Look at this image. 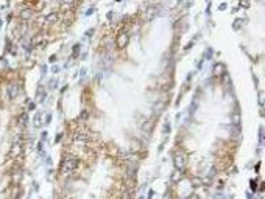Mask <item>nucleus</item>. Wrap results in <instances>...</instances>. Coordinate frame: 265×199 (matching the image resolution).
Returning <instances> with one entry per match:
<instances>
[{"label": "nucleus", "instance_id": "obj_2", "mask_svg": "<svg viewBox=\"0 0 265 199\" xmlns=\"http://www.w3.org/2000/svg\"><path fill=\"white\" fill-rule=\"evenodd\" d=\"M173 163H175V166H176L179 171H183L184 166H186V163H187V156H186L184 153H176L175 157H173Z\"/></svg>", "mask_w": 265, "mask_h": 199}, {"label": "nucleus", "instance_id": "obj_26", "mask_svg": "<svg viewBox=\"0 0 265 199\" xmlns=\"http://www.w3.org/2000/svg\"><path fill=\"white\" fill-rule=\"evenodd\" d=\"M34 107H36V104H34V103H30V104H28V111H33Z\"/></svg>", "mask_w": 265, "mask_h": 199}, {"label": "nucleus", "instance_id": "obj_8", "mask_svg": "<svg viewBox=\"0 0 265 199\" xmlns=\"http://www.w3.org/2000/svg\"><path fill=\"white\" fill-rule=\"evenodd\" d=\"M231 135L234 140H239L240 137H242V131H240V126H232L231 128Z\"/></svg>", "mask_w": 265, "mask_h": 199}, {"label": "nucleus", "instance_id": "obj_16", "mask_svg": "<svg viewBox=\"0 0 265 199\" xmlns=\"http://www.w3.org/2000/svg\"><path fill=\"white\" fill-rule=\"evenodd\" d=\"M178 179H181V174H179V173L176 171V173H173V176H172V181H173V182H176Z\"/></svg>", "mask_w": 265, "mask_h": 199}, {"label": "nucleus", "instance_id": "obj_17", "mask_svg": "<svg viewBox=\"0 0 265 199\" xmlns=\"http://www.w3.org/2000/svg\"><path fill=\"white\" fill-rule=\"evenodd\" d=\"M143 129H145V131H147V132H148V131H150V129H151V121H147V123H145V124H143Z\"/></svg>", "mask_w": 265, "mask_h": 199}, {"label": "nucleus", "instance_id": "obj_5", "mask_svg": "<svg viewBox=\"0 0 265 199\" xmlns=\"http://www.w3.org/2000/svg\"><path fill=\"white\" fill-rule=\"evenodd\" d=\"M165 107V98H159L155 103V114H161Z\"/></svg>", "mask_w": 265, "mask_h": 199}, {"label": "nucleus", "instance_id": "obj_7", "mask_svg": "<svg viewBox=\"0 0 265 199\" xmlns=\"http://www.w3.org/2000/svg\"><path fill=\"white\" fill-rule=\"evenodd\" d=\"M156 11H158V10H156L155 6H150V8L145 11V14H143V19H145V20H151V19L156 16Z\"/></svg>", "mask_w": 265, "mask_h": 199}, {"label": "nucleus", "instance_id": "obj_15", "mask_svg": "<svg viewBox=\"0 0 265 199\" xmlns=\"http://www.w3.org/2000/svg\"><path fill=\"white\" fill-rule=\"evenodd\" d=\"M19 121H20V126H25V124H27V114H23Z\"/></svg>", "mask_w": 265, "mask_h": 199}, {"label": "nucleus", "instance_id": "obj_21", "mask_svg": "<svg viewBox=\"0 0 265 199\" xmlns=\"http://www.w3.org/2000/svg\"><path fill=\"white\" fill-rule=\"evenodd\" d=\"M78 50H80V44H77V45L74 47V58L78 55Z\"/></svg>", "mask_w": 265, "mask_h": 199}, {"label": "nucleus", "instance_id": "obj_3", "mask_svg": "<svg viewBox=\"0 0 265 199\" xmlns=\"http://www.w3.org/2000/svg\"><path fill=\"white\" fill-rule=\"evenodd\" d=\"M128 42H130L128 33H120V34L117 36V47H118V48H125V47L128 45Z\"/></svg>", "mask_w": 265, "mask_h": 199}, {"label": "nucleus", "instance_id": "obj_9", "mask_svg": "<svg viewBox=\"0 0 265 199\" xmlns=\"http://www.w3.org/2000/svg\"><path fill=\"white\" fill-rule=\"evenodd\" d=\"M231 120H232V126H240V114H239L237 111H234V112H232Z\"/></svg>", "mask_w": 265, "mask_h": 199}, {"label": "nucleus", "instance_id": "obj_22", "mask_svg": "<svg viewBox=\"0 0 265 199\" xmlns=\"http://www.w3.org/2000/svg\"><path fill=\"white\" fill-rule=\"evenodd\" d=\"M87 115H89V114H87V111H83V112H81V115H80V118H81V120H86V118H87Z\"/></svg>", "mask_w": 265, "mask_h": 199}, {"label": "nucleus", "instance_id": "obj_25", "mask_svg": "<svg viewBox=\"0 0 265 199\" xmlns=\"http://www.w3.org/2000/svg\"><path fill=\"white\" fill-rule=\"evenodd\" d=\"M164 132H170V126H168V123L164 126Z\"/></svg>", "mask_w": 265, "mask_h": 199}, {"label": "nucleus", "instance_id": "obj_29", "mask_svg": "<svg viewBox=\"0 0 265 199\" xmlns=\"http://www.w3.org/2000/svg\"><path fill=\"white\" fill-rule=\"evenodd\" d=\"M90 34H94V30H87L86 31V36H90Z\"/></svg>", "mask_w": 265, "mask_h": 199}, {"label": "nucleus", "instance_id": "obj_27", "mask_svg": "<svg viewBox=\"0 0 265 199\" xmlns=\"http://www.w3.org/2000/svg\"><path fill=\"white\" fill-rule=\"evenodd\" d=\"M194 42H195V41H190V42H189V44L186 45V50H189V48H190L192 45H194Z\"/></svg>", "mask_w": 265, "mask_h": 199}, {"label": "nucleus", "instance_id": "obj_10", "mask_svg": "<svg viewBox=\"0 0 265 199\" xmlns=\"http://www.w3.org/2000/svg\"><path fill=\"white\" fill-rule=\"evenodd\" d=\"M41 121H42V115H41V112H36L34 117H33V126L34 128H39L41 126Z\"/></svg>", "mask_w": 265, "mask_h": 199}, {"label": "nucleus", "instance_id": "obj_4", "mask_svg": "<svg viewBox=\"0 0 265 199\" xmlns=\"http://www.w3.org/2000/svg\"><path fill=\"white\" fill-rule=\"evenodd\" d=\"M17 95H19V86H17L16 83H11V84L8 86V96H10L11 99H14Z\"/></svg>", "mask_w": 265, "mask_h": 199}, {"label": "nucleus", "instance_id": "obj_11", "mask_svg": "<svg viewBox=\"0 0 265 199\" xmlns=\"http://www.w3.org/2000/svg\"><path fill=\"white\" fill-rule=\"evenodd\" d=\"M22 151V145L17 143V145H13V151H11V156H16V154H20Z\"/></svg>", "mask_w": 265, "mask_h": 199}, {"label": "nucleus", "instance_id": "obj_20", "mask_svg": "<svg viewBox=\"0 0 265 199\" xmlns=\"http://www.w3.org/2000/svg\"><path fill=\"white\" fill-rule=\"evenodd\" d=\"M259 140H260V143L263 142V128L259 129Z\"/></svg>", "mask_w": 265, "mask_h": 199}, {"label": "nucleus", "instance_id": "obj_14", "mask_svg": "<svg viewBox=\"0 0 265 199\" xmlns=\"http://www.w3.org/2000/svg\"><path fill=\"white\" fill-rule=\"evenodd\" d=\"M44 98H45V92H42V93H41V90H38V101H39V103H42V101H44Z\"/></svg>", "mask_w": 265, "mask_h": 199}, {"label": "nucleus", "instance_id": "obj_19", "mask_svg": "<svg viewBox=\"0 0 265 199\" xmlns=\"http://www.w3.org/2000/svg\"><path fill=\"white\" fill-rule=\"evenodd\" d=\"M56 86H58V80H52L50 81V89H55Z\"/></svg>", "mask_w": 265, "mask_h": 199}, {"label": "nucleus", "instance_id": "obj_28", "mask_svg": "<svg viewBox=\"0 0 265 199\" xmlns=\"http://www.w3.org/2000/svg\"><path fill=\"white\" fill-rule=\"evenodd\" d=\"M211 56H212V50L209 48V50H207V53H206V58H211Z\"/></svg>", "mask_w": 265, "mask_h": 199}, {"label": "nucleus", "instance_id": "obj_13", "mask_svg": "<svg viewBox=\"0 0 265 199\" xmlns=\"http://www.w3.org/2000/svg\"><path fill=\"white\" fill-rule=\"evenodd\" d=\"M31 16V10H23L22 13H20V17L22 19H28Z\"/></svg>", "mask_w": 265, "mask_h": 199}, {"label": "nucleus", "instance_id": "obj_18", "mask_svg": "<svg viewBox=\"0 0 265 199\" xmlns=\"http://www.w3.org/2000/svg\"><path fill=\"white\" fill-rule=\"evenodd\" d=\"M240 23H243V22H242V20H240V19L234 22V30H239V27H240Z\"/></svg>", "mask_w": 265, "mask_h": 199}, {"label": "nucleus", "instance_id": "obj_30", "mask_svg": "<svg viewBox=\"0 0 265 199\" xmlns=\"http://www.w3.org/2000/svg\"><path fill=\"white\" fill-rule=\"evenodd\" d=\"M92 13H94V8H90V10H87V13H86V14H87V16H90Z\"/></svg>", "mask_w": 265, "mask_h": 199}, {"label": "nucleus", "instance_id": "obj_24", "mask_svg": "<svg viewBox=\"0 0 265 199\" xmlns=\"http://www.w3.org/2000/svg\"><path fill=\"white\" fill-rule=\"evenodd\" d=\"M50 120H52V115H50V114H47V117H45V123H50Z\"/></svg>", "mask_w": 265, "mask_h": 199}, {"label": "nucleus", "instance_id": "obj_31", "mask_svg": "<svg viewBox=\"0 0 265 199\" xmlns=\"http://www.w3.org/2000/svg\"><path fill=\"white\" fill-rule=\"evenodd\" d=\"M0 27H2V20H0Z\"/></svg>", "mask_w": 265, "mask_h": 199}, {"label": "nucleus", "instance_id": "obj_12", "mask_svg": "<svg viewBox=\"0 0 265 199\" xmlns=\"http://www.w3.org/2000/svg\"><path fill=\"white\" fill-rule=\"evenodd\" d=\"M56 19H58V14L56 13H50V14H47L45 22H56Z\"/></svg>", "mask_w": 265, "mask_h": 199}, {"label": "nucleus", "instance_id": "obj_6", "mask_svg": "<svg viewBox=\"0 0 265 199\" xmlns=\"http://www.w3.org/2000/svg\"><path fill=\"white\" fill-rule=\"evenodd\" d=\"M223 73H225V64L217 62V64L214 65V75H215V76H222Z\"/></svg>", "mask_w": 265, "mask_h": 199}, {"label": "nucleus", "instance_id": "obj_23", "mask_svg": "<svg viewBox=\"0 0 265 199\" xmlns=\"http://www.w3.org/2000/svg\"><path fill=\"white\" fill-rule=\"evenodd\" d=\"M74 6V2H67V3H62V8H70Z\"/></svg>", "mask_w": 265, "mask_h": 199}, {"label": "nucleus", "instance_id": "obj_1", "mask_svg": "<svg viewBox=\"0 0 265 199\" xmlns=\"http://www.w3.org/2000/svg\"><path fill=\"white\" fill-rule=\"evenodd\" d=\"M78 166V160L74 159V157H66L62 162H61V173L62 174H70L74 173Z\"/></svg>", "mask_w": 265, "mask_h": 199}]
</instances>
